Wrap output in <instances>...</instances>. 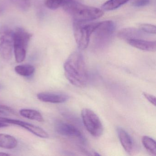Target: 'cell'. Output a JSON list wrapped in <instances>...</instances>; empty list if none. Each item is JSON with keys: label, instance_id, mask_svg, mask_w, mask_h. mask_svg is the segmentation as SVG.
Segmentation results:
<instances>
[{"label": "cell", "instance_id": "obj_1", "mask_svg": "<svg viewBox=\"0 0 156 156\" xmlns=\"http://www.w3.org/2000/svg\"><path fill=\"white\" fill-rule=\"evenodd\" d=\"M64 70L66 79L73 85L83 87L88 82V71L84 58L80 52H73L69 55L64 64Z\"/></svg>", "mask_w": 156, "mask_h": 156}, {"label": "cell", "instance_id": "obj_2", "mask_svg": "<svg viewBox=\"0 0 156 156\" xmlns=\"http://www.w3.org/2000/svg\"><path fill=\"white\" fill-rule=\"evenodd\" d=\"M64 10L72 16L75 21L85 22L98 19L104 14L103 11L86 6L74 0H70L62 6Z\"/></svg>", "mask_w": 156, "mask_h": 156}, {"label": "cell", "instance_id": "obj_3", "mask_svg": "<svg viewBox=\"0 0 156 156\" xmlns=\"http://www.w3.org/2000/svg\"><path fill=\"white\" fill-rule=\"evenodd\" d=\"M32 34L22 28L17 27L14 31V51L17 63H21L26 58L27 48Z\"/></svg>", "mask_w": 156, "mask_h": 156}, {"label": "cell", "instance_id": "obj_4", "mask_svg": "<svg viewBox=\"0 0 156 156\" xmlns=\"http://www.w3.org/2000/svg\"><path fill=\"white\" fill-rule=\"evenodd\" d=\"M115 30V24L112 21L97 23L92 33L93 43L98 47L105 45L111 40Z\"/></svg>", "mask_w": 156, "mask_h": 156}, {"label": "cell", "instance_id": "obj_5", "mask_svg": "<svg viewBox=\"0 0 156 156\" xmlns=\"http://www.w3.org/2000/svg\"><path fill=\"white\" fill-rule=\"evenodd\" d=\"M83 23L74 21L73 24L75 39L81 50H85L87 48L90 37L97 24V23L87 24Z\"/></svg>", "mask_w": 156, "mask_h": 156}, {"label": "cell", "instance_id": "obj_6", "mask_svg": "<svg viewBox=\"0 0 156 156\" xmlns=\"http://www.w3.org/2000/svg\"><path fill=\"white\" fill-rule=\"evenodd\" d=\"M14 48V31L6 25L0 27V55L2 59H11Z\"/></svg>", "mask_w": 156, "mask_h": 156}, {"label": "cell", "instance_id": "obj_7", "mask_svg": "<svg viewBox=\"0 0 156 156\" xmlns=\"http://www.w3.org/2000/svg\"><path fill=\"white\" fill-rule=\"evenodd\" d=\"M81 116L85 127L91 135L96 137L102 136L104 126L95 112L89 108H84L81 112Z\"/></svg>", "mask_w": 156, "mask_h": 156}, {"label": "cell", "instance_id": "obj_8", "mask_svg": "<svg viewBox=\"0 0 156 156\" xmlns=\"http://www.w3.org/2000/svg\"><path fill=\"white\" fill-rule=\"evenodd\" d=\"M0 122L20 126L35 136L42 138H48L49 137V134L43 129L28 122L2 117H0Z\"/></svg>", "mask_w": 156, "mask_h": 156}, {"label": "cell", "instance_id": "obj_9", "mask_svg": "<svg viewBox=\"0 0 156 156\" xmlns=\"http://www.w3.org/2000/svg\"><path fill=\"white\" fill-rule=\"evenodd\" d=\"M55 129L57 133L69 137L77 138L83 140L82 133L73 125L62 121H57L55 124Z\"/></svg>", "mask_w": 156, "mask_h": 156}, {"label": "cell", "instance_id": "obj_10", "mask_svg": "<svg viewBox=\"0 0 156 156\" xmlns=\"http://www.w3.org/2000/svg\"><path fill=\"white\" fill-rule=\"evenodd\" d=\"M37 98L42 102L53 104H61L66 102L69 97L66 94L53 92H44L39 93Z\"/></svg>", "mask_w": 156, "mask_h": 156}, {"label": "cell", "instance_id": "obj_11", "mask_svg": "<svg viewBox=\"0 0 156 156\" xmlns=\"http://www.w3.org/2000/svg\"><path fill=\"white\" fill-rule=\"evenodd\" d=\"M119 141L126 152L131 154L134 148V142L130 135L124 129L118 127L117 129Z\"/></svg>", "mask_w": 156, "mask_h": 156}, {"label": "cell", "instance_id": "obj_12", "mask_svg": "<svg viewBox=\"0 0 156 156\" xmlns=\"http://www.w3.org/2000/svg\"><path fill=\"white\" fill-rule=\"evenodd\" d=\"M132 47L139 50L147 51H155L156 42L144 41L141 39H130L126 41Z\"/></svg>", "mask_w": 156, "mask_h": 156}, {"label": "cell", "instance_id": "obj_13", "mask_svg": "<svg viewBox=\"0 0 156 156\" xmlns=\"http://www.w3.org/2000/svg\"><path fill=\"white\" fill-rule=\"evenodd\" d=\"M143 32L136 28H126L119 32L118 36L120 39L126 41L130 39H140L144 36Z\"/></svg>", "mask_w": 156, "mask_h": 156}, {"label": "cell", "instance_id": "obj_14", "mask_svg": "<svg viewBox=\"0 0 156 156\" xmlns=\"http://www.w3.org/2000/svg\"><path fill=\"white\" fill-rule=\"evenodd\" d=\"M18 145V140L13 136L7 134H0V147L12 149L16 148Z\"/></svg>", "mask_w": 156, "mask_h": 156}, {"label": "cell", "instance_id": "obj_15", "mask_svg": "<svg viewBox=\"0 0 156 156\" xmlns=\"http://www.w3.org/2000/svg\"><path fill=\"white\" fill-rule=\"evenodd\" d=\"M20 114L25 118L35 120L40 122H43L44 119L41 114L37 110L31 109H22L20 110Z\"/></svg>", "mask_w": 156, "mask_h": 156}, {"label": "cell", "instance_id": "obj_16", "mask_svg": "<svg viewBox=\"0 0 156 156\" xmlns=\"http://www.w3.org/2000/svg\"><path fill=\"white\" fill-rule=\"evenodd\" d=\"M15 71L18 74L21 76L29 77L34 73L35 68L31 65H20L15 67Z\"/></svg>", "mask_w": 156, "mask_h": 156}, {"label": "cell", "instance_id": "obj_17", "mask_svg": "<svg viewBox=\"0 0 156 156\" xmlns=\"http://www.w3.org/2000/svg\"><path fill=\"white\" fill-rule=\"evenodd\" d=\"M142 142L147 151L152 156H156V144L155 140L148 136H144L142 138Z\"/></svg>", "mask_w": 156, "mask_h": 156}, {"label": "cell", "instance_id": "obj_18", "mask_svg": "<svg viewBox=\"0 0 156 156\" xmlns=\"http://www.w3.org/2000/svg\"><path fill=\"white\" fill-rule=\"evenodd\" d=\"M129 0H108L102 6L103 9L105 11H112L116 9L129 1Z\"/></svg>", "mask_w": 156, "mask_h": 156}, {"label": "cell", "instance_id": "obj_19", "mask_svg": "<svg viewBox=\"0 0 156 156\" xmlns=\"http://www.w3.org/2000/svg\"><path fill=\"white\" fill-rule=\"evenodd\" d=\"M70 0H44L45 6L50 9L54 10L62 7Z\"/></svg>", "mask_w": 156, "mask_h": 156}, {"label": "cell", "instance_id": "obj_20", "mask_svg": "<svg viewBox=\"0 0 156 156\" xmlns=\"http://www.w3.org/2000/svg\"><path fill=\"white\" fill-rule=\"evenodd\" d=\"M16 6L23 10L29 9L30 5V0H12Z\"/></svg>", "mask_w": 156, "mask_h": 156}, {"label": "cell", "instance_id": "obj_21", "mask_svg": "<svg viewBox=\"0 0 156 156\" xmlns=\"http://www.w3.org/2000/svg\"><path fill=\"white\" fill-rule=\"evenodd\" d=\"M140 30L142 32L150 34H156V27L150 24H141L140 25Z\"/></svg>", "mask_w": 156, "mask_h": 156}, {"label": "cell", "instance_id": "obj_22", "mask_svg": "<svg viewBox=\"0 0 156 156\" xmlns=\"http://www.w3.org/2000/svg\"><path fill=\"white\" fill-rule=\"evenodd\" d=\"M150 2V0H134L132 2V5L137 8L145 7L148 5Z\"/></svg>", "mask_w": 156, "mask_h": 156}, {"label": "cell", "instance_id": "obj_23", "mask_svg": "<svg viewBox=\"0 0 156 156\" xmlns=\"http://www.w3.org/2000/svg\"><path fill=\"white\" fill-rule=\"evenodd\" d=\"M143 96L144 97L151 103L153 105L156 106V97L154 96L151 94H147V93L144 92L143 93Z\"/></svg>", "mask_w": 156, "mask_h": 156}, {"label": "cell", "instance_id": "obj_24", "mask_svg": "<svg viewBox=\"0 0 156 156\" xmlns=\"http://www.w3.org/2000/svg\"><path fill=\"white\" fill-rule=\"evenodd\" d=\"M4 9H5V7L3 4L0 2V15H1L4 12Z\"/></svg>", "mask_w": 156, "mask_h": 156}, {"label": "cell", "instance_id": "obj_25", "mask_svg": "<svg viewBox=\"0 0 156 156\" xmlns=\"http://www.w3.org/2000/svg\"><path fill=\"white\" fill-rule=\"evenodd\" d=\"M9 124H6V123H2V122H0V128H1L6 127L9 126Z\"/></svg>", "mask_w": 156, "mask_h": 156}, {"label": "cell", "instance_id": "obj_26", "mask_svg": "<svg viewBox=\"0 0 156 156\" xmlns=\"http://www.w3.org/2000/svg\"><path fill=\"white\" fill-rule=\"evenodd\" d=\"M10 154L6 153V152H0V156H10Z\"/></svg>", "mask_w": 156, "mask_h": 156}, {"label": "cell", "instance_id": "obj_27", "mask_svg": "<svg viewBox=\"0 0 156 156\" xmlns=\"http://www.w3.org/2000/svg\"><path fill=\"white\" fill-rule=\"evenodd\" d=\"M5 114V113L2 110H0V115H2V114Z\"/></svg>", "mask_w": 156, "mask_h": 156}]
</instances>
